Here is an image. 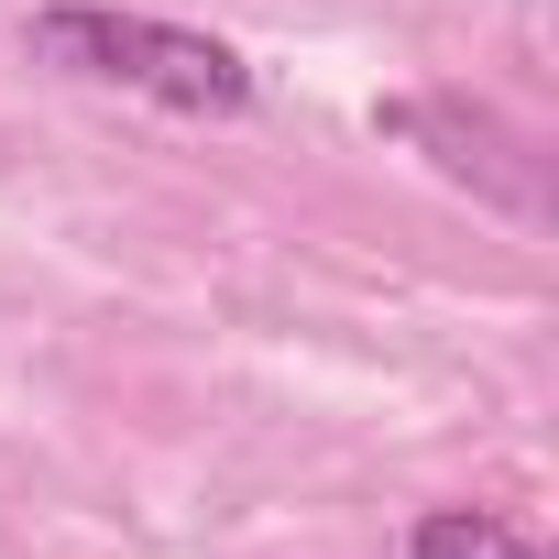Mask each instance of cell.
<instances>
[{"label":"cell","mask_w":559,"mask_h":559,"mask_svg":"<svg viewBox=\"0 0 559 559\" xmlns=\"http://www.w3.org/2000/svg\"><path fill=\"white\" fill-rule=\"evenodd\" d=\"M23 45L88 88H132L154 110H187V121H241L252 110V67L219 45V34H187V23H154V12H110V0H45L23 23Z\"/></svg>","instance_id":"6da1fadb"},{"label":"cell","mask_w":559,"mask_h":559,"mask_svg":"<svg viewBox=\"0 0 559 559\" xmlns=\"http://www.w3.org/2000/svg\"><path fill=\"white\" fill-rule=\"evenodd\" d=\"M406 559H548V548L515 515H493V504H428L406 526Z\"/></svg>","instance_id":"7a4b0ae2"}]
</instances>
